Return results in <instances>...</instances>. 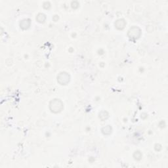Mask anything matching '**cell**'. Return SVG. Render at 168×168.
<instances>
[{"instance_id":"obj_1","label":"cell","mask_w":168,"mask_h":168,"mask_svg":"<svg viewBox=\"0 0 168 168\" xmlns=\"http://www.w3.org/2000/svg\"><path fill=\"white\" fill-rule=\"evenodd\" d=\"M61 101H60L59 99H55L53 101H51L50 104V109L51 110L52 112H58L61 110L60 108L57 107V105H59Z\"/></svg>"}]
</instances>
